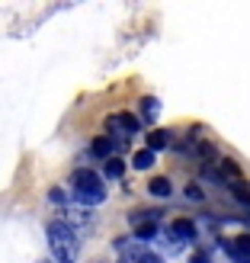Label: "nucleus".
I'll use <instances>...</instances> for the list:
<instances>
[{
  "label": "nucleus",
  "instance_id": "0eeeda50",
  "mask_svg": "<svg viewBox=\"0 0 250 263\" xmlns=\"http://www.w3.org/2000/svg\"><path fill=\"white\" fill-rule=\"evenodd\" d=\"M167 144H170V132L167 128H154L148 135V151H164Z\"/></svg>",
  "mask_w": 250,
  "mask_h": 263
},
{
  "label": "nucleus",
  "instance_id": "f8f14e48",
  "mask_svg": "<svg viewBox=\"0 0 250 263\" xmlns=\"http://www.w3.org/2000/svg\"><path fill=\"white\" fill-rule=\"evenodd\" d=\"M154 234H157L154 221H141V225H135V238H154Z\"/></svg>",
  "mask_w": 250,
  "mask_h": 263
},
{
  "label": "nucleus",
  "instance_id": "f03ea898",
  "mask_svg": "<svg viewBox=\"0 0 250 263\" xmlns=\"http://www.w3.org/2000/svg\"><path fill=\"white\" fill-rule=\"evenodd\" d=\"M71 186H74L77 202L87 205V209H93V205H100L103 199H106V183H103L93 170H77V174L71 177Z\"/></svg>",
  "mask_w": 250,
  "mask_h": 263
},
{
  "label": "nucleus",
  "instance_id": "423d86ee",
  "mask_svg": "<svg viewBox=\"0 0 250 263\" xmlns=\"http://www.w3.org/2000/svg\"><path fill=\"white\" fill-rule=\"evenodd\" d=\"M112 148H116L112 138L109 135H100V138H93V144H90V154H93V157H106V161H109Z\"/></svg>",
  "mask_w": 250,
  "mask_h": 263
},
{
  "label": "nucleus",
  "instance_id": "9b49d317",
  "mask_svg": "<svg viewBox=\"0 0 250 263\" xmlns=\"http://www.w3.org/2000/svg\"><path fill=\"white\" fill-rule=\"evenodd\" d=\"M125 174V164L119 161V157H109V161H106V177H112V180H119Z\"/></svg>",
  "mask_w": 250,
  "mask_h": 263
},
{
  "label": "nucleus",
  "instance_id": "9d476101",
  "mask_svg": "<svg viewBox=\"0 0 250 263\" xmlns=\"http://www.w3.org/2000/svg\"><path fill=\"white\" fill-rule=\"evenodd\" d=\"M141 112H144V119H148V122H154L157 112H161V103H157L154 97H144L141 100Z\"/></svg>",
  "mask_w": 250,
  "mask_h": 263
},
{
  "label": "nucleus",
  "instance_id": "4468645a",
  "mask_svg": "<svg viewBox=\"0 0 250 263\" xmlns=\"http://www.w3.org/2000/svg\"><path fill=\"white\" fill-rule=\"evenodd\" d=\"M231 193H234V196H238V199H241L244 205H250V190H247V186H241V183H238V180H231Z\"/></svg>",
  "mask_w": 250,
  "mask_h": 263
},
{
  "label": "nucleus",
  "instance_id": "2eb2a0df",
  "mask_svg": "<svg viewBox=\"0 0 250 263\" xmlns=\"http://www.w3.org/2000/svg\"><path fill=\"white\" fill-rule=\"evenodd\" d=\"M135 263H164V260L157 257V254H141V257H138Z\"/></svg>",
  "mask_w": 250,
  "mask_h": 263
},
{
  "label": "nucleus",
  "instance_id": "dca6fc26",
  "mask_svg": "<svg viewBox=\"0 0 250 263\" xmlns=\"http://www.w3.org/2000/svg\"><path fill=\"white\" fill-rule=\"evenodd\" d=\"M186 196H189V199H202V190H199V186H189Z\"/></svg>",
  "mask_w": 250,
  "mask_h": 263
},
{
  "label": "nucleus",
  "instance_id": "6e6552de",
  "mask_svg": "<svg viewBox=\"0 0 250 263\" xmlns=\"http://www.w3.org/2000/svg\"><path fill=\"white\" fill-rule=\"evenodd\" d=\"M131 167H135V170H151L154 167V151H148V148L138 151L135 157H131Z\"/></svg>",
  "mask_w": 250,
  "mask_h": 263
},
{
  "label": "nucleus",
  "instance_id": "f3484780",
  "mask_svg": "<svg viewBox=\"0 0 250 263\" xmlns=\"http://www.w3.org/2000/svg\"><path fill=\"white\" fill-rule=\"evenodd\" d=\"M189 263H208V257H205V254H196V257H193Z\"/></svg>",
  "mask_w": 250,
  "mask_h": 263
},
{
  "label": "nucleus",
  "instance_id": "20e7f679",
  "mask_svg": "<svg viewBox=\"0 0 250 263\" xmlns=\"http://www.w3.org/2000/svg\"><path fill=\"white\" fill-rule=\"evenodd\" d=\"M225 251H228L234 260L250 263V234H238L234 241H225Z\"/></svg>",
  "mask_w": 250,
  "mask_h": 263
},
{
  "label": "nucleus",
  "instance_id": "f257e3e1",
  "mask_svg": "<svg viewBox=\"0 0 250 263\" xmlns=\"http://www.w3.org/2000/svg\"><path fill=\"white\" fill-rule=\"evenodd\" d=\"M48 247L55 263H77V254H81V238H77V228L64 218L48 221Z\"/></svg>",
  "mask_w": 250,
  "mask_h": 263
},
{
  "label": "nucleus",
  "instance_id": "1a4fd4ad",
  "mask_svg": "<svg viewBox=\"0 0 250 263\" xmlns=\"http://www.w3.org/2000/svg\"><path fill=\"white\" fill-rule=\"evenodd\" d=\"M148 190H151V196H161V199H167L174 186H170V180H167V177H157V180L148 183Z\"/></svg>",
  "mask_w": 250,
  "mask_h": 263
},
{
  "label": "nucleus",
  "instance_id": "39448f33",
  "mask_svg": "<svg viewBox=\"0 0 250 263\" xmlns=\"http://www.w3.org/2000/svg\"><path fill=\"white\" fill-rule=\"evenodd\" d=\"M170 238L174 241H193L196 238V225L189 218H177L174 225H170Z\"/></svg>",
  "mask_w": 250,
  "mask_h": 263
},
{
  "label": "nucleus",
  "instance_id": "ddd939ff",
  "mask_svg": "<svg viewBox=\"0 0 250 263\" xmlns=\"http://www.w3.org/2000/svg\"><path fill=\"white\" fill-rule=\"evenodd\" d=\"M48 199L55 202V205H61V209H68V193H64L61 186H55V190H48Z\"/></svg>",
  "mask_w": 250,
  "mask_h": 263
},
{
  "label": "nucleus",
  "instance_id": "7ed1b4c3",
  "mask_svg": "<svg viewBox=\"0 0 250 263\" xmlns=\"http://www.w3.org/2000/svg\"><path fill=\"white\" fill-rule=\"evenodd\" d=\"M106 128H119V132H125V135H135V132L141 128V122L131 112H112L106 119Z\"/></svg>",
  "mask_w": 250,
  "mask_h": 263
}]
</instances>
